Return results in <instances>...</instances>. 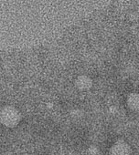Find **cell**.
Wrapping results in <instances>:
<instances>
[{"mask_svg": "<svg viewBox=\"0 0 139 155\" xmlns=\"http://www.w3.org/2000/svg\"><path fill=\"white\" fill-rule=\"evenodd\" d=\"M21 120V114L13 106H5L0 110V122L8 128L17 127Z\"/></svg>", "mask_w": 139, "mask_h": 155, "instance_id": "obj_1", "label": "cell"}, {"mask_svg": "<svg viewBox=\"0 0 139 155\" xmlns=\"http://www.w3.org/2000/svg\"><path fill=\"white\" fill-rule=\"evenodd\" d=\"M75 86L78 90L81 91H87L90 90L93 86V81L90 77L86 75L79 76L75 81Z\"/></svg>", "mask_w": 139, "mask_h": 155, "instance_id": "obj_3", "label": "cell"}, {"mask_svg": "<svg viewBox=\"0 0 139 155\" xmlns=\"http://www.w3.org/2000/svg\"><path fill=\"white\" fill-rule=\"evenodd\" d=\"M132 150L127 142L119 140L110 149V155H131Z\"/></svg>", "mask_w": 139, "mask_h": 155, "instance_id": "obj_2", "label": "cell"}, {"mask_svg": "<svg viewBox=\"0 0 139 155\" xmlns=\"http://www.w3.org/2000/svg\"><path fill=\"white\" fill-rule=\"evenodd\" d=\"M127 106L130 110L137 111L139 109V95L137 93H131L127 97Z\"/></svg>", "mask_w": 139, "mask_h": 155, "instance_id": "obj_4", "label": "cell"}]
</instances>
